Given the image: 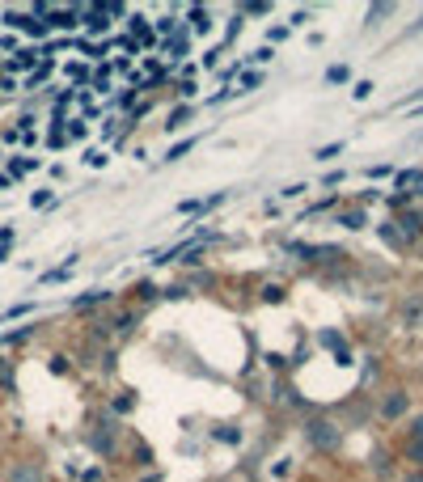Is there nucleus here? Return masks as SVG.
Segmentation results:
<instances>
[{"label": "nucleus", "instance_id": "39448f33", "mask_svg": "<svg viewBox=\"0 0 423 482\" xmlns=\"http://www.w3.org/2000/svg\"><path fill=\"white\" fill-rule=\"evenodd\" d=\"M339 224H343V228H360V224H364V212H347Z\"/></svg>", "mask_w": 423, "mask_h": 482}, {"label": "nucleus", "instance_id": "9d476101", "mask_svg": "<svg viewBox=\"0 0 423 482\" xmlns=\"http://www.w3.org/2000/svg\"><path fill=\"white\" fill-rule=\"evenodd\" d=\"M402 482H423V470H415V474H407Z\"/></svg>", "mask_w": 423, "mask_h": 482}, {"label": "nucleus", "instance_id": "20e7f679", "mask_svg": "<svg viewBox=\"0 0 423 482\" xmlns=\"http://www.w3.org/2000/svg\"><path fill=\"white\" fill-rule=\"evenodd\" d=\"M191 148H195V140H182V144H173L165 161H178V157H186V152H191Z\"/></svg>", "mask_w": 423, "mask_h": 482}, {"label": "nucleus", "instance_id": "423d86ee", "mask_svg": "<svg viewBox=\"0 0 423 482\" xmlns=\"http://www.w3.org/2000/svg\"><path fill=\"white\" fill-rule=\"evenodd\" d=\"M368 93H372V81H360V85H356V89H352V97H356V101H364V97H368Z\"/></svg>", "mask_w": 423, "mask_h": 482}, {"label": "nucleus", "instance_id": "0eeeda50", "mask_svg": "<svg viewBox=\"0 0 423 482\" xmlns=\"http://www.w3.org/2000/svg\"><path fill=\"white\" fill-rule=\"evenodd\" d=\"M385 13H389V5H372L368 9V25H377V17H385Z\"/></svg>", "mask_w": 423, "mask_h": 482}, {"label": "nucleus", "instance_id": "6e6552de", "mask_svg": "<svg viewBox=\"0 0 423 482\" xmlns=\"http://www.w3.org/2000/svg\"><path fill=\"white\" fill-rule=\"evenodd\" d=\"M339 148H343V144H326V148H317V152H313V157H322V161H326V157H335V152H339Z\"/></svg>", "mask_w": 423, "mask_h": 482}, {"label": "nucleus", "instance_id": "f257e3e1", "mask_svg": "<svg viewBox=\"0 0 423 482\" xmlns=\"http://www.w3.org/2000/svg\"><path fill=\"white\" fill-rule=\"evenodd\" d=\"M309 436H313L317 448H335V444H339V427L326 423V419H313V423H309Z\"/></svg>", "mask_w": 423, "mask_h": 482}, {"label": "nucleus", "instance_id": "f03ea898", "mask_svg": "<svg viewBox=\"0 0 423 482\" xmlns=\"http://www.w3.org/2000/svg\"><path fill=\"white\" fill-rule=\"evenodd\" d=\"M9 482H43V466L21 461V466H13V470H9Z\"/></svg>", "mask_w": 423, "mask_h": 482}, {"label": "nucleus", "instance_id": "1a4fd4ad", "mask_svg": "<svg viewBox=\"0 0 423 482\" xmlns=\"http://www.w3.org/2000/svg\"><path fill=\"white\" fill-rule=\"evenodd\" d=\"M415 444H419V448H423V415H419V419H415Z\"/></svg>", "mask_w": 423, "mask_h": 482}, {"label": "nucleus", "instance_id": "7ed1b4c3", "mask_svg": "<svg viewBox=\"0 0 423 482\" xmlns=\"http://www.w3.org/2000/svg\"><path fill=\"white\" fill-rule=\"evenodd\" d=\"M381 415H385V419H402V415H407V394H389V398L381 402Z\"/></svg>", "mask_w": 423, "mask_h": 482}]
</instances>
